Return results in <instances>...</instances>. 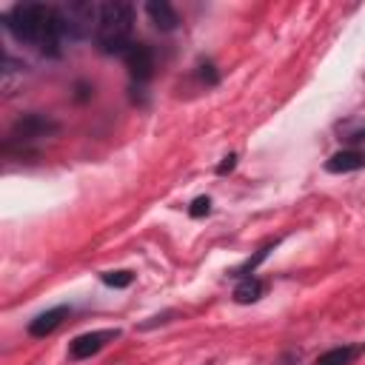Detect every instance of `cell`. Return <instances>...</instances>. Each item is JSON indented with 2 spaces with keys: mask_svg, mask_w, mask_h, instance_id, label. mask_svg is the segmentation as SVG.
<instances>
[{
  "mask_svg": "<svg viewBox=\"0 0 365 365\" xmlns=\"http://www.w3.org/2000/svg\"><path fill=\"white\" fill-rule=\"evenodd\" d=\"M6 29L20 40V43H31L37 46L43 54L57 57L60 54V43H63V31L57 23V9L54 6H43V3H20L14 6L6 17H3Z\"/></svg>",
  "mask_w": 365,
  "mask_h": 365,
  "instance_id": "obj_1",
  "label": "cell"
},
{
  "mask_svg": "<svg viewBox=\"0 0 365 365\" xmlns=\"http://www.w3.org/2000/svg\"><path fill=\"white\" fill-rule=\"evenodd\" d=\"M131 29H134V9L125 0H108L100 3V17L94 29V43L103 54H123L131 43Z\"/></svg>",
  "mask_w": 365,
  "mask_h": 365,
  "instance_id": "obj_2",
  "label": "cell"
},
{
  "mask_svg": "<svg viewBox=\"0 0 365 365\" xmlns=\"http://www.w3.org/2000/svg\"><path fill=\"white\" fill-rule=\"evenodd\" d=\"M57 9V23L63 37L71 40H83L97 29V17H100V6L97 3H86V0H68Z\"/></svg>",
  "mask_w": 365,
  "mask_h": 365,
  "instance_id": "obj_3",
  "label": "cell"
},
{
  "mask_svg": "<svg viewBox=\"0 0 365 365\" xmlns=\"http://www.w3.org/2000/svg\"><path fill=\"white\" fill-rule=\"evenodd\" d=\"M57 131V123L43 117V114H23L14 125H11V134H9V145L11 143H20V145H29V143H37L43 137H51Z\"/></svg>",
  "mask_w": 365,
  "mask_h": 365,
  "instance_id": "obj_4",
  "label": "cell"
},
{
  "mask_svg": "<svg viewBox=\"0 0 365 365\" xmlns=\"http://www.w3.org/2000/svg\"><path fill=\"white\" fill-rule=\"evenodd\" d=\"M123 60H125V68L131 71L134 80H148L154 74V54L145 43H131L125 51H123Z\"/></svg>",
  "mask_w": 365,
  "mask_h": 365,
  "instance_id": "obj_5",
  "label": "cell"
},
{
  "mask_svg": "<svg viewBox=\"0 0 365 365\" xmlns=\"http://www.w3.org/2000/svg\"><path fill=\"white\" fill-rule=\"evenodd\" d=\"M120 336V331H88V334H80L77 339H71L68 345V356L71 359H88L91 354H97L108 339Z\"/></svg>",
  "mask_w": 365,
  "mask_h": 365,
  "instance_id": "obj_6",
  "label": "cell"
},
{
  "mask_svg": "<svg viewBox=\"0 0 365 365\" xmlns=\"http://www.w3.org/2000/svg\"><path fill=\"white\" fill-rule=\"evenodd\" d=\"M325 168L331 174H348V171H359L365 168V148H342L336 154L328 157Z\"/></svg>",
  "mask_w": 365,
  "mask_h": 365,
  "instance_id": "obj_7",
  "label": "cell"
},
{
  "mask_svg": "<svg viewBox=\"0 0 365 365\" xmlns=\"http://www.w3.org/2000/svg\"><path fill=\"white\" fill-rule=\"evenodd\" d=\"M66 317H68V308H66V305H57V308H51V311H43V314H37V317L29 322V334L37 336V339H40V336H48Z\"/></svg>",
  "mask_w": 365,
  "mask_h": 365,
  "instance_id": "obj_8",
  "label": "cell"
},
{
  "mask_svg": "<svg viewBox=\"0 0 365 365\" xmlns=\"http://www.w3.org/2000/svg\"><path fill=\"white\" fill-rule=\"evenodd\" d=\"M145 11H148V17H151V23L160 29V31H174L177 29V11L171 9V3H165V0H148L145 3Z\"/></svg>",
  "mask_w": 365,
  "mask_h": 365,
  "instance_id": "obj_9",
  "label": "cell"
},
{
  "mask_svg": "<svg viewBox=\"0 0 365 365\" xmlns=\"http://www.w3.org/2000/svg\"><path fill=\"white\" fill-rule=\"evenodd\" d=\"M262 282L257 279V277H242L240 279V285L234 288V299L240 302V305H248V302H257L259 297H262Z\"/></svg>",
  "mask_w": 365,
  "mask_h": 365,
  "instance_id": "obj_10",
  "label": "cell"
},
{
  "mask_svg": "<svg viewBox=\"0 0 365 365\" xmlns=\"http://www.w3.org/2000/svg\"><path fill=\"white\" fill-rule=\"evenodd\" d=\"M354 356H356V351L348 348V345H345V348H331V351L319 354L314 365H351Z\"/></svg>",
  "mask_w": 365,
  "mask_h": 365,
  "instance_id": "obj_11",
  "label": "cell"
},
{
  "mask_svg": "<svg viewBox=\"0 0 365 365\" xmlns=\"http://www.w3.org/2000/svg\"><path fill=\"white\" fill-rule=\"evenodd\" d=\"M131 274L128 271H106L103 274V282L106 285H111V288H125V285H131Z\"/></svg>",
  "mask_w": 365,
  "mask_h": 365,
  "instance_id": "obj_12",
  "label": "cell"
},
{
  "mask_svg": "<svg viewBox=\"0 0 365 365\" xmlns=\"http://www.w3.org/2000/svg\"><path fill=\"white\" fill-rule=\"evenodd\" d=\"M188 211H191V217H205V214L211 211V200H208V197H197Z\"/></svg>",
  "mask_w": 365,
  "mask_h": 365,
  "instance_id": "obj_13",
  "label": "cell"
},
{
  "mask_svg": "<svg viewBox=\"0 0 365 365\" xmlns=\"http://www.w3.org/2000/svg\"><path fill=\"white\" fill-rule=\"evenodd\" d=\"M234 165H237V154H228V157H222V163L217 165V174H228V171H234Z\"/></svg>",
  "mask_w": 365,
  "mask_h": 365,
  "instance_id": "obj_14",
  "label": "cell"
}]
</instances>
